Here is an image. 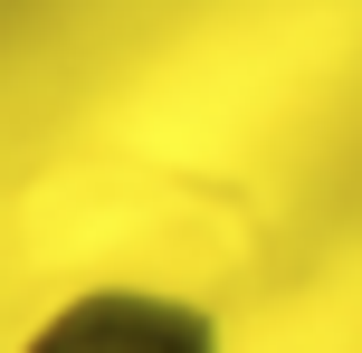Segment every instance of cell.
<instances>
[{
  "label": "cell",
  "instance_id": "1",
  "mask_svg": "<svg viewBox=\"0 0 362 353\" xmlns=\"http://www.w3.org/2000/svg\"><path fill=\"white\" fill-rule=\"evenodd\" d=\"M19 353H229L219 316L163 287H76L19 335Z\"/></svg>",
  "mask_w": 362,
  "mask_h": 353
}]
</instances>
